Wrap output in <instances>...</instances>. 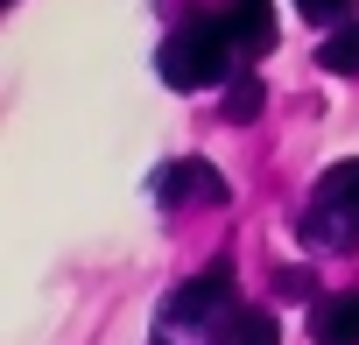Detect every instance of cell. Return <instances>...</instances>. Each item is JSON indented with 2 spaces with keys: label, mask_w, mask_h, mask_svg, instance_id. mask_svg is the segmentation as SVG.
Listing matches in <instances>:
<instances>
[{
  "label": "cell",
  "mask_w": 359,
  "mask_h": 345,
  "mask_svg": "<svg viewBox=\"0 0 359 345\" xmlns=\"http://www.w3.org/2000/svg\"><path fill=\"white\" fill-rule=\"evenodd\" d=\"M240 282H233V261H212L205 275H191L162 310H155V345H226L233 338V317H240Z\"/></svg>",
  "instance_id": "6da1fadb"
},
{
  "label": "cell",
  "mask_w": 359,
  "mask_h": 345,
  "mask_svg": "<svg viewBox=\"0 0 359 345\" xmlns=\"http://www.w3.org/2000/svg\"><path fill=\"white\" fill-rule=\"evenodd\" d=\"M155 71H162V85H176V92L233 85L240 71H233V29H226V15H191V22H176L169 43L155 50Z\"/></svg>",
  "instance_id": "7a4b0ae2"
},
{
  "label": "cell",
  "mask_w": 359,
  "mask_h": 345,
  "mask_svg": "<svg viewBox=\"0 0 359 345\" xmlns=\"http://www.w3.org/2000/svg\"><path fill=\"white\" fill-rule=\"evenodd\" d=\"M303 240L324 254H352L359 247V162H338L317 177L310 212H303Z\"/></svg>",
  "instance_id": "3957f363"
},
{
  "label": "cell",
  "mask_w": 359,
  "mask_h": 345,
  "mask_svg": "<svg viewBox=\"0 0 359 345\" xmlns=\"http://www.w3.org/2000/svg\"><path fill=\"white\" fill-rule=\"evenodd\" d=\"M148 191H155L162 212H184V205H226V177H219L212 162H198V155H191V162H162Z\"/></svg>",
  "instance_id": "277c9868"
},
{
  "label": "cell",
  "mask_w": 359,
  "mask_h": 345,
  "mask_svg": "<svg viewBox=\"0 0 359 345\" xmlns=\"http://www.w3.org/2000/svg\"><path fill=\"white\" fill-rule=\"evenodd\" d=\"M226 29H233V50L240 57H268L275 50V0H233Z\"/></svg>",
  "instance_id": "5b68a950"
},
{
  "label": "cell",
  "mask_w": 359,
  "mask_h": 345,
  "mask_svg": "<svg viewBox=\"0 0 359 345\" xmlns=\"http://www.w3.org/2000/svg\"><path fill=\"white\" fill-rule=\"evenodd\" d=\"M310 338L317 345H359V296H317L310 303Z\"/></svg>",
  "instance_id": "8992f818"
},
{
  "label": "cell",
  "mask_w": 359,
  "mask_h": 345,
  "mask_svg": "<svg viewBox=\"0 0 359 345\" xmlns=\"http://www.w3.org/2000/svg\"><path fill=\"white\" fill-rule=\"evenodd\" d=\"M317 64H324L331 78H359V22H345V29H331V36L317 43Z\"/></svg>",
  "instance_id": "52a82bcc"
},
{
  "label": "cell",
  "mask_w": 359,
  "mask_h": 345,
  "mask_svg": "<svg viewBox=\"0 0 359 345\" xmlns=\"http://www.w3.org/2000/svg\"><path fill=\"white\" fill-rule=\"evenodd\" d=\"M261 106H268L261 78H254V71H240V78L226 85V120H240V127H247V120H261Z\"/></svg>",
  "instance_id": "ba28073f"
},
{
  "label": "cell",
  "mask_w": 359,
  "mask_h": 345,
  "mask_svg": "<svg viewBox=\"0 0 359 345\" xmlns=\"http://www.w3.org/2000/svg\"><path fill=\"white\" fill-rule=\"evenodd\" d=\"M226 345H282V324L268 317V310H240L233 317V338Z\"/></svg>",
  "instance_id": "9c48e42d"
},
{
  "label": "cell",
  "mask_w": 359,
  "mask_h": 345,
  "mask_svg": "<svg viewBox=\"0 0 359 345\" xmlns=\"http://www.w3.org/2000/svg\"><path fill=\"white\" fill-rule=\"evenodd\" d=\"M296 15H303V22H338V29H345L352 0H296Z\"/></svg>",
  "instance_id": "30bf717a"
},
{
  "label": "cell",
  "mask_w": 359,
  "mask_h": 345,
  "mask_svg": "<svg viewBox=\"0 0 359 345\" xmlns=\"http://www.w3.org/2000/svg\"><path fill=\"white\" fill-rule=\"evenodd\" d=\"M275 296H310V275L303 268H275Z\"/></svg>",
  "instance_id": "8fae6325"
}]
</instances>
